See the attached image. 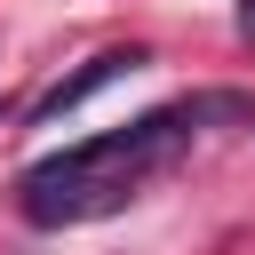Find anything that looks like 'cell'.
Returning a JSON list of instances; mask_svg holds the SVG:
<instances>
[{
    "label": "cell",
    "mask_w": 255,
    "mask_h": 255,
    "mask_svg": "<svg viewBox=\"0 0 255 255\" xmlns=\"http://www.w3.org/2000/svg\"><path fill=\"white\" fill-rule=\"evenodd\" d=\"M135 64H151V56H143V48H104V56H88V64L72 72V80H56V88H48L40 104H32V128H48V120L80 112V104H88L96 88H112V80H120V72H135Z\"/></svg>",
    "instance_id": "2"
},
{
    "label": "cell",
    "mask_w": 255,
    "mask_h": 255,
    "mask_svg": "<svg viewBox=\"0 0 255 255\" xmlns=\"http://www.w3.org/2000/svg\"><path fill=\"white\" fill-rule=\"evenodd\" d=\"M231 104H239V96L159 104V112H143V120H128V128H104V135H88V143H64V151L32 159L24 183H16L24 223H32V231H72V223H104V215H120L159 167L183 159L191 128L215 120V112H231Z\"/></svg>",
    "instance_id": "1"
},
{
    "label": "cell",
    "mask_w": 255,
    "mask_h": 255,
    "mask_svg": "<svg viewBox=\"0 0 255 255\" xmlns=\"http://www.w3.org/2000/svg\"><path fill=\"white\" fill-rule=\"evenodd\" d=\"M239 32H247V40H255V0H239Z\"/></svg>",
    "instance_id": "3"
}]
</instances>
